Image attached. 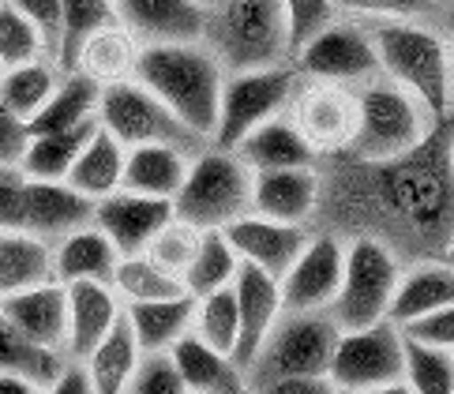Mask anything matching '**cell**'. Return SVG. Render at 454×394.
Masks as SVG:
<instances>
[{
    "label": "cell",
    "instance_id": "obj_1",
    "mask_svg": "<svg viewBox=\"0 0 454 394\" xmlns=\"http://www.w3.org/2000/svg\"><path fill=\"white\" fill-rule=\"evenodd\" d=\"M376 42L380 75L417 94L440 124L454 113V45L440 15L364 23Z\"/></svg>",
    "mask_w": 454,
    "mask_h": 394
},
{
    "label": "cell",
    "instance_id": "obj_2",
    "mask_svg": "<svg viewBox=\"0 0 454 394\" xmlns=\"http://www.w3.org/2000/svg\"><path fill=\"white\" fill-rule=\"evenodd\" d=\"M136 79L154 91L203 143L215 139L225 68L203 42H151L143 45Z\"/></svg>",
    "mask_w": 454,
    "mask_h": 394
},
{
    "label": "cell",
    "instance_id": "obj_3",
    "mask_svg": "<svg viewBox=\"0 0 454 394\" xmlns=\"http://www.w3.org/2000/svg\"><path fill=\"white\" fill-rule=\"evenodd\" d=\"M356 91H361V121H356V139L349 146V158H356L361 166L398 162L420 151L443 128L417 94L398 87L387 75L368 79Z\"/></svg>",
    "mask_w": 454,
    "mask_h": 394
},
{
    "label": "cell",
    "instance_id": "obj_4",
    "mask_svg": "<svg viewBox=\"0 0 454 394\" xmlns=\"http://www.w3.org/2000/svg\"><path fill=\"white\" fill-rule=\"evenodd\" d=\"M203 45L222 60L225 72L270 68L289 60L282 0H222L207 8Z\"/></svg>",
    "mask_w": 454,
    "mask_h": 394
},
{
    "label": "cell",
    "instance_id": "obj_5",
    "mask_svg": "<svg viewBox=\"0 0 454 394\" xmlns=\"http://www.w3.org/2000/svg\"><path fill=\"white\" fill-rule=\"evenodd\" d=\"M252 169L237 151L207 143L192 154L181 192L173 195V215L203 229H225L233 218L252 210Z\"/></svg>",
    "mask_w": 454,
    "mask_h": 394
},
{
    "label": "cell",
    "instance_id": "obj_6",
    "mask_svg": "<svg viewBox=\"0 0 454 394\" xmlns=\"http://www.w3.org/2000/svg\"><path fill=\"white\" fill-rule=\"evenodd\" d=\"M338 335L342 327L331 311H282L248 368L252 390H267L286 375H327Z\"/></svg>",
    "mask_w": 454,
    "mask_h": 394
},
{
    "label": "cell",
    "instance_id": "obj_7",
    "mask_svg": "<svg viewBox=\"0 0 454 394\" xmlns=\"http://www.w3.org/2000/svg\"><path fill=\"white\" fill-rule=\"evenodd\" d=\"M405 263L398 252L376 233H361L346 240V271H342V286L331 304V316L342 331L353 327H368L391 316V301L398 289Z\"/></svg>",
    "mask_w": 454,
    "mask_h": 394
},
{
    "label": "cell",
    "instance_id": "obj_8",
    "mask_svg": "<svg viewBox=\"0 0 454 394\" xmlns=\"http://www.w3.org/2000/svg\"><path fill=\"white\" fill-rule=\"evenodd\" d=\"M327 380L334 390H405V335L395 319L338 335Z\"/></svg>",
    "mask_w": 454,
    "mask_h": 394
},
{
    "label": "cell",
    "instance_id": "obj_9",
    "mask_svg": "<svg viewBox=\"0 0 454 394\" xmlns=\"http://www.w3.org/2000/svg\"><path fill=\"white\" fill-rule=\"evenodd\" d=\"M297 87V68L294 60L270 64V68H248V72H225L222 83V106H218V128H215V146H233L248 136L252 128L267 124L270 117L289 109V98Z\"/></svg>",
    "mask_w": 454,
    "mask_h": 394
},
{
    "label": "cell",
    "instance_id": "obj_10",
    "mask_svg": "<svg viewBox=\"0 0 454 394\" xmlns=\"http://www.w3.org/2000/svg\"><path fill=\"white\" fill-rule=\"evenodd\" d=\"M289 121L297 124L304 143L316 158L349 154L356 139V121H361V91L334 79H312L297 72V87L289 98Z\"/></svg>",
    "mask_w": 454,
    "mask_h": 394
},
{
    "label": "cell",
    "instance_id": "obj_11",
    "mask_svg": "<svg viewBox=\"0 0 454 394\" xmlns=\"http://www.w3.org/2000/svg\"><path fill=\"white\" fill-rule=\"evenodd\" d=\"M98 124L109 128L124 146L139 143H176L188 151H203V139L192 131L176 113L161 102L154 91H147L139 79H121V83L102 87L98 98Z\"/></svg>",
    "mask_w": 454,
    "mask_h": 394
},
{
    "label": "cell",
    "instance_id": "obj_12",
    "mask_svg": "<svg viewBox=\"0 0 454 394\" xmlns=\"http://www.w3.org/2000/svg\"><path fill=\"white\" fill-rule=\"evenodd\" d=\"M289 60H294V68L301 75L334 79V83H349V87H361L380 75V57H376L372 30L356 20H346V15H338L331 27H323Z\"/></svg>",
    "mask_w": 454,
    "mask_h": 394
},
{
    "label": "cell",
    "instance_id": "obj_13",
    "mask_svg": "<svg viewBox=\"0 0 454 394\" xmlns=\"http://www.w3.org/2000/svg\"><path fill=\"white\" fill-rule=\"evenodd\" d=\"M346 271V240L338 233H312L304 252L278 282L286 311H331Z\"/></svg>",
    "mask_w": 454,
    "mask_h": 394
},
{
    "label": "cell",
    "instance_id": "obj_14",
    "mask_svg": "<svg viewBox=\"0 0 454 394\" xmlns=\"http://www.w3.org/2000/svg\"><path fill=\"white\" fill-rule=\"evenodd\" d=\"M225 237L233 240L240 263H252V267L282 278L294 267V259L304 252L312 229H308V222H282V218H267L248 210V215H240L225 225Z\"/></svg>",
    "mask_w": 454,
    "mask_h": 394
},
{
    "label": "cell",
    "instance_id": "obj_15",
    "mask_svg": "<svg viewBox=\"0 0 454 394\" xmlns=\"http://www.w3.org/2000/svg\"><path fill=\"white\" fill-rule=\"evenodd\" d=\"M173 218V200H158V195H143L132 188H117L94 200V225L117 244L121 256L147 252L154 233Z\"/></svg>",
    "mask_w": 454,
    "mask_h": 394
},
{
    "label": "cell",
    "instance_id": "obj_16",
    "mask_svg": "<svg viewBox=\"0 0 454 394\" xmlns=\"http://www.w3.org/2000/svg\"><path fill=\"white\" fill-rule=\"evenodd\" d=\"M233 297H237V316H240V335H237V360L245 368H252L255 353L263 350L267 335L274 331V323L286 311L282 301V282L267 271L240 263V271L233 278Z\"/></svg>",
    "mask_w": 454,
    "mask_h": 394
},
{
    "label": "cell",
    "instance_id": "obj_17",
    "mask_svg": "<svg viewBox=\"0 0 454 394\" xmlns=\"http://www.w3.org/2000/svg\"><path fill=\"white\" fill-rule=\"evenodd\" d=\"M323 177L316 166L259 169L252 177V210L282 222H312L319 210Z\"/></svg>",
    "mask_w": 454,
    "mask_h": 394
},
{
    "label": "cell",
    "instance_id": "obj_18",
    "mask_svg": "<svg viewBox=\"0 0 454 394\" xmlns=\"http://www.w3.org/2000/svg\"><path fill=\"white\" fill-rule=\"evenodd\" d=\"M0 311L12 319L15 331L38 342V346H68V286L57 282V278L0 297Z\"/></svg>",
    "mask_w": 454,
    "mask_h": 394
},
{
    "label": "cell",
    "instance_id": "obj_19",
    "mask_svg": "<svg viewBox=\"0 0 454 394\" xmlns=\"http://www.w3.org/2000/svg\"><path fill=\"white\" fill-rule=\"evenodd\" d=\"M117 20L132 35L151 42H203L207 8L200 0H113Z\"/></svg>",
    "mask_w": 454,
    "mask_h": 394
},
{
    "label": "cell",
    "instance_id": "obj_20",
    "mask_svg": "<svg viewBox=\"0 0 454 394\" xmlns=\"http://www.w3.org/2000/svg\"><path fill=\"white\" fill-rule=\"evenodd\" d=\"M94 222V200L72 188L68 180H38L27 177V218L23 229L45 240H57L72 229Z\"/></svg>",
    "mask_w": 454,
    "mask_h": 394
},
{
    "label": "cell",
    "instance_id": "obj_21",
    "mask_svg": "<svg viewBox=\"0 0 454 394\" xmlns=\"http://www.w3.org/2000/svg\"><path fill=\"white\" fill-rule=\"evenodd\" d=\"M121 316L124 301L113 289V282H102V278L68 282V346H64V353L83 360Z\"/></svg>",
    "mask_w": 454,
    "mask_h": 394
},
{
    "label": "cell",
    "instance_id": "obj_22",
    "mask_svg": "<svg viewBox=\"0 0 454 394\" xmlns=\"http://www.w3.org/2000/svg\"><path fill=\"white\" fill-rule=\"evenodd\" d=\"M176 368H181L184 394H245L252 390L248 368L240 365L233 353L215 350L210 342H203L196 331H188L176 346L169 350Z\"/></svg>",
    "mask_w": 454,
    "mask_h": 394
},
{
    "label": "cell",
    "instance_id": "obj_23",
    "mask_svg": "<svg viewBox=\"0 0 454 394\" xmlns=\"http://www.w3.org/2000/svg\"><path fill=\"white\" fill-rule=\"evenodd\" d=\"M454 304V263L443 259H417L410 267H402L395 301H391V316L398 327L410 323L417 316H428L435 308Z\"/></svg>",
    "mask_w": 454,
    "mask_h": 394
},
{
    "label": "cell",
    "instance_id": "obj_24",
    "mask_svg": "<svg viewBox=\"0 0 454 394\" xmlns=\"http://www.w3.org/2000/svg\"><path fill=\"white\" fill-rule=\"evenodd\" d=\"M188 146L176 143H139L128 146L124 158V188L143 192V195H158V200H173L181 192L188 166H192Z\"/></svg>",
    "mask_w": 454,
    "mask_h": 394
},
{
    "label": "cell",
    "instance_id": "obj_25",
    "mask_svg": "<svg viewBox=\"0 0 454 394\" xmlns=\"http://www.w3.org/2000/svg\"><path fill=\"white\" fill-rule=\"evenodd\" d=\"M139 53H143V42L117 20V23L98 27L83 45H79L72 68L90 75L98 87H109V83H121V79L136 75Z\"/></svg>",
    "mask_w": 454,
    "mask_h": 394
},
{
    "label": "cell",
    "instance_id": "obj_26",
    "mask_svg": "<svg viewBox=\"0 0 454 394\" xmlns=\"http://www.w3.org/2000/svg\"><path fill=\"white\" fill-rule=\"evenodd\" d=\"M117 244H113L94 222L72 229L53 240V274L57 282H87V278H102L109 282L113 267H117Z\"/></svg>",
    "mask_w": 454,
    "mask_h": 394
},
{
    "label": "cell",
    "instance_id": "obj_27",
    "mask_svg": "<svg viewBox=\"0 0 454 394\" xmlns=\"http://www.w3.org/2000/svg\"><path fill=\"white\" fill-rule=\"evenodd\" d=\"M233 151L245 158L252 173L259 169H282V166H316V151L304 143L297 124L289 121V113H278L267 124L252 128Z\"/></svg>",
    "mask_w": 454,
    "mask_h": 394
},
{
    "label": "cell",
    "instance_id": "obj_28",
    "mask_svg": "<svg viewBox=\"0 0 454 394\" xmlns=\"http://www.w3.org/2000/svg\"><path fill=\"white\" fill-rule=\"evenodd\" d=\"M124 316L132 323L143 350H173L192 331L196 297L184 289V293L158 297V301H132V304H124Z\"/></svg>",
    "mask_w": 454,
    "mask_h": 394
},
{
    "label": "cell",
    "instance_id": "obj_29",
    "mask_svg": "<svg viewBox=\"0 0 454 394\" xmlns=\"http://www.w3.org/2000/svg\"><path fill=\"white\" fill-rule=\"evenodd\" d=\"M53 274V240L30 229H0V297L50 282Z\"/></svg>",
    "mask_w": 454,
    "mask_h": 394
},
{
    "label": "cell",
    "instance_id": "obj_30",
    "mask_svg": "<svg viewBox=\"0 0 454 394\" xmlns=\"http://www.w3.org/2000/svg\"><path fill=\"white\" fill-rule=\"evenodd\" d=\"M124 158H128V146L113 136L109 128L98 124L90 131V139L83 143V151H79V158L72 162V169L64 180L83 195H90V200H102V195L124 188Z\"/></svg>",
    "mask_w": 454,
    "mask_h": 394
},
{
    "label": "cell",
    "instance_id": "obj_31",
    "mask_svg": "<svg viewBox=\"0 0 454 394\" xmlns=\"http://www.w3.org/2000/svg\"><path fill=\"white\" fill-rule=\"evenodd\" d=\"M139 357H143L139 338L132 331V323H128V316H121L102 335L98 346L83 357V365L90 372V383H94V394H124L128 383H132V375H136Z\"/></svg>",
    "mask_w": 454,
    "mask_h": 394
},
{
    "label": "cell",
    "instance_id": "obj_32",
    "mask_svg": "<svg viewBox=\"0 0 454 394\" xmlns=\"http://www.w3.org/2000/svg\"><path fill=\"white\" fill-rule=\"evenodd\" d=\"M98 98H102V87L94 83L90 75L83 72H60V83L57 91L50 94L35 117H30V136H42V131H60V128H75L83 121H94L98 117Z\"/></svg>",
    "mask_w": 454,
    "mask_h": 394
},
{
    "label": "cell",
    "instance_id": "obj_33",
    "mask_svg": "<svg viewBox=\"0 0 454 394\" xmlns=\"http://www.w3.org/2000/svg\"><path fill=\"white\" fill-rule=\"evenodd\" d=\"M98 128V117L83 121L75 128H60V131H42V136H30V146L23 154V173L38 177V180H64L72 169V162L83 151V143L90 139V131Z\"/></svg>",
    "mask_w": 454,
    "mask_h": 394
},
{
    "label": "cell",
    "instance_id": "obj_34",
    "mask_svg": "<svg viewBox=\"0 0 454 394\" xmlns=\"http://www.w3.org/2000/svg\"><path fill=\"white\" fill-rule=\"evenodd\" d=\"M64 350H50L30 342L27 335H20L12 327V319L0 311V372H20L23 380L35 383V390H50V383L57 380V372L64 365Z\"/></svg>",
    "mask_w": 454,
    "mask_h": 394
},
{
    "label": "cell",
    "instance_id": "obj_35",
    "mask_svg": "<svg viewBox=\"0 0 454 394\" xmlns=\"http://www.w3.org/2000/svg\"><path fill=\"white\" fill-rule=\"evenodd\" d=\"M57 83H60V68L50 57L12 64V68H0V102H4L12 113H20L23 121H30L45 102H50Z\"/></svg>",
    "mask_w": 454,
    "mask_h": 394
},
{
    "label": "cell",
    "instance_id": "obj_36",
    "mask_svg": "<svg viewBox=\"0 0 454 394\" xmlns=\"http://www.w3.org/2000/svg\"><path fill=\"white\" fill-rule=\"evenodd\" d=\"M237 271H240V256L233 248V240L225 237V229H207L200 252L188 263L181 282H184V289L192 293V297H203V293L233 286Z\"/></svg>",
    "mask_w": 454,
    "mask_h": 394
},
{
    "label": "cell",
    "instance_id": "obj_37",
    "mask_svg": "<svg viewBox=\"0 0 454 394\" xmlns=\"http://www.w3.org/2000/svg\"><path fill=\"white\" fill-rule=\"evenodd\" d=\"M113 289L121 293L124 304L132 301H158V297H173V293H184V282L176 274H169L161 263H154L147 252H132L121 256L117 267H113Z\"/></svg>",
    "mask_w": 454,
    "mask_h": 394
},
{
    "label": "cell",
    "instance_id": "obj_38",
    "mask_svg": "<svg viewBox=\"0 0 454 394\" xmlns=\"http://www.w3.org/2000/svg\"><path fill=\"white\" fill-rule=\"evenodd\" d=\"M405 390L454 394V350L428 346L405 335Z\"/></svg>",
    "mask_w": 454,
    "mask_h": 394
},
{
    "label": "cell",
    "instance_id": "obj_39",
    "mask_svg": "<svg viewBox=\"0 0 454 394\" xmlns=\"http://www.w3.org/2000/svg\"><path fill=\"white\" fill-rule=\"evenodd\" d=\"M117 23V4L113 0H64V27H60V49H57V68L72 72V60L94 30Z\"/></svg>",
    "mask_w": 454,
    "mask_h": 394
},
{
    "label": "cell",
    "instance_id": "obj_40",
    "mask_svg": "<svg viewBox=\"0 0 454 394\" xmlns=\"http://www.w3.org/2000/svg\"><path fill=\"white\" fill-rule=\"evenodd\" d=\"M192 331H196L203 342H210L215 350H222V353H237L240 316H237L233 286L196 297V319H192Z\"/></svg>",
    "mask_w": 454,
    "mask_h": 394
},
{
    "label": "cell",
    "instance_id": "obj_41",
    "mask_svg": "<svg viewBox=\"0 0 454 394\" xmlns=\"http://www.w3.org/2000/svg\"><path fill=\"white\" fill-rule=\"evenodd\" d=\"M203 233H207L203 225L188 222V218H181V215H173V218L154 233V240L147 244V256H151L154 263H161V267H166L169 274L184 278L188 263L196 259L200 244H203Z\"/></svg>",
    "mask_w": 454,
    "mask_h": 394
},
{
    "label": "cell",
    "instance_id": "obj_42",
    "mask_svg": "<svg viewBox=\"0 0 454 394\" xmlns=\"http://www.w3.org/2000/svg\"><path fill=\"white\" fill-rule=\"evenodd\" d=\"M42 57H50V53H45V42L38 35V27L30 23L12 0H0V68L42 60Z\"/></svg>",
    "mask_w": 454,
    "mask_h": 394
},
{
    "label": "cell",
    "instance_id": "obj_43",
    "mask_svg": "<svg viewBox=\"0 0 454 394\" xmlns=\"http://www.w3.org/2000/svg\"><path fill=\"white\" fill-rule=\"evenodd\" d=\"M338 15L356 23H387V20H425L440 15V0H334Z\"/></svg>",
    "mask_w": 454,
    "mask_h": 394
},
{
    "label": "cell",
    "instance_id": "obj_44",
    "mask_svg": "<svg viewBox=\"0 0 454 394\" xmlns=\"http://www.w3.org/2000/svg\"><path fill=\"white\" fill-rule=\"evenodd\" d=\"M282 15H286L289 57H294L301 45H308L323 27L338 20V4L334 0H282Z\"/></svg>",
    "mask_w": 454,
    "mask_h": 394
},
{
    "label": "cell",
    "instance_id": "obj_45",
    "mask_svg": "<svg viewBox=\"0 0 454 394\" xmlns=\"http://www.w3.org/2000/svg\"><path fill=\"white\" fill-rule=\"evenodd\" d=\"M132 394H184V380H181V368L169 350H143L136 375L128 383Z\"/></svg>",
    "mask_w": 454,
    "mask_h": 394
},
{
    "label": "cell",
    "instance_id": "obj_46",
    "mask_svg": "<svg viewBox=\"0 0 454 394\" xmlns=\"http://www.w3.org/2000/svg\"><path fill=\"white\" fill-rule=\"evenodd\" d=\"M27 173L23 166H0V229H23Z\"/></svg>",
    "mask_w": 454,
    "mask_h": 394
},
{
    "label": "cell",
    "instance_id": "obj_47",
    "mask_svg": "<svg viewBox=\"0 0 454 394\" xmlns=\"http://www.w3.org/2000/svg\"><path fill=\"white\" fill-rule=\"evenodd\" d=\"M12 4L38 27V35H42V42H45V53L57 60L60 27H64V0H12Z\"/></svg>",
    "mask_w": 454,
    "mask_h": 394
},
{
    "label": "cell",
    "instance_id": "obj_48",
    "mask_svg": "<svg viewBox=\"0 0 454 394\" xmlns=\"http://www.w3.org/2000/svg\"><path fill=\"white\" fill-rule=\"evenodd\" d=\"M402 335H410L417 342H428V346L454 350V304L435 308V311H428V316H417L410 323H402Z\"/></svg>",
    "mask_w": 454,
    "mask_h": 394
},
{
    "label": "cell",
    "instance_id": "obj_49",
    "mask_svg": "<svg viewBox=\"0 0 454 394\" xmlns=\"http://www.w3.org/2000/svg\"><path fill=\"white\" fill-rule=\"evenodd\" d=\"M30 146V124L0 102V166H20Z\"/></svg>",
    "mask_w": 454,
    "mask_h": 394
},
{
    "label": "cell",
    "instance_id": "obj_50",
    "mask_svg": "<svg viewBox=\"0 0 454 394\" xmlns=\"http://www.w3.org/2000/svg\"><path fill=\"white\" fill-rule=\"evenodd\" d=\"M53 394H94V383H90V372L79 357H64V365L57 372V380L50 383Z\"/></svg>",
    "mask_w": 454,
    "mask_h": 394
},
{
    "label": "cell",
    "instance_id": "obj_51",
    "mask_svg": "<svg viewBox=\"0 0 454 394\" xmlns=\"http://www.w3.org/2000/svg\"><path fill=\"white\" fill-rule=\"evenodd\" d=\"M270 394H308V390H334L327 375H286L267 387Z\"/></svg>",
    "mask_w": 454,
    "mask_h": 394
},
{
    "label": "cell",
    "instance_id": "obj_52",
    "mask_svg": "<svg viewBox=\"0 0 454 394\" xmlns=\"http://www.w3.org/2000/svg\"><path fill=\"white\" fill-rule=\"evenodd\" d=\"M0 390H15V394H20V390H35V383L23 380L20 372H0Z\"/></svg>",
    "mask_w": 454,
    "mask_h": 394
},
{
    "label": "cell",
    "instance_id": "obj_53",
    "mask_svg": "<svg viewBox=\"0 0 454 394\" xmlns=\"http://www.w3.org/2000/svg\"><path fill=\"white\" fill-rule=\"evenodd\" d=\"M443 154H447V166L454 173V113H450L447 124H443Z\"/></svg>",
    "mask_w": 454,
    "mask_h": 394
},
{
    "label": "cell",
    "instance_id": "obj_54",
    "mask_svg": "<svg viewBox=\"0 0 454 394\" xmlns=\"http://www.w3.org/2000/svg\"><path fill=\"white\" fill-rule=\"evenodd\" d=\"M440 23L447 27V35H450V45H454V4H443V12H440Z\"/></svg>",
    "mask_w": 454,
    "mask_h": 394
},
{
    "label": "cell",
    "instance_id": "obj_55",
    "mask_svg": "<svg viewBox=\"0 0 454 394\" xmlns=\"http://www.w3.org/2000/svg\"><path fill=\"white\" fill-rule=\"evenodd\" d=\"M443 256L454 263V222H450V233H447V240H443Z\"/></svg>",
    "mask_w": 454,
    "mask_h": 394
},
{
    "label": "cell",
    "instance_id": "obj_56",
    "mask_svg": "<svg viewBox=\"0 0 454 394\" xmlns=\"http://www.w3.org/2000/svg\"><path fill=\"white\" fill-rule=\"evenodd\" d=\"M200 4H203V8H215V4H222V0H200Z\"/></svg>",
    "mask_w": 454,
    "mask_h": 394
},
{
    "label": "cell",
    "instance_id": "obj_57",
    "mask_svg": "<svg viewBox=\"0 0 454 394\" xmlns=\"http://www.w3.org/2000/svg\"><path fill=\"white\" fill-rule=\"evenodd\" d=\"M440 4H454V0H440Z\"/></svg>",
    "mask_w": 454,
    "mask_h": 394
}]
</instances>
